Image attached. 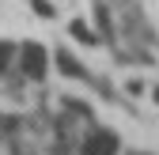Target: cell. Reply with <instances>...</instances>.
Masks as SVG:
<instances>
[{
    "label": "cell",
    "instance_id": "cell-1",
    "mask_svg": "<svg viewBox=\"0 0 159 155\" xmlns=\"http://www.w3.org/2000/svg\"><path fill=\"white\" fill-rule=\"evenodd\" d=\"M53 68V57L46 46H38V42H23V46H15V76L19 80H27V83H42L46 76Z\"/></svg>",
    "mask_w": 159,
    "mask_h": 155
},
{
    "label": "cell",
    "instance_id": "cell-3",
    "mask_svg": "<svg viewBox=\"0 0 159 155\" xmlns=\"http://www.w3.org/2000/svg\"><path fill=\"white\" fill-rule=\"evenodd\" d=\"M11 68H15V42H4V38H0V80H4Z\"/></svg>",
    "mask_w": 159,
    "mask_h": 155
},
{
    "label": "cell",
    "instance_id": "cell-5",
    "mask_svg": "<svg viewBox=\"0 0 159 155\" xmlns=\"http://www.w3.org/2000/svg\"><path fill=\"white\" fill-rule=\"evenodd\" d=\"M68 34L76 38V42H84V46H95V30L84 23V19H76V23H68Z\"/></svg>",
    "mask_w": 159,
    "mask_h": 155
},
{
    "label": "cell",
    "instance_id": "cell-2",
    "mask_svg": "<svg viewBox=\"0 0 159 155\" xmlns=\"http://www.w3.org/2000/svg\"><path fill=\"white\" fill-rule=\"evenodd\" d=\"M80 155H121V136H117L114 129H91L84 140H80V148H76Z\"/></svg>",
    "mask_w": 159,
    "mask_h": 155
},
{
    "label": "cell",
    "instance_id": "cell-4",
    "mask_svg": "<svg viewBox=\"0 0 159 155\" xmlns=\"http://www.w3.org/2000/svg\"><path fill=\"white\" fill-rule=\"evenodd\" d=\"M57 64H61V72H65V76H87V72H84V64L72 61V53H68V49H57Z\"/></svg>",
    "mask_w": 159,
    "mask_h": 155
}]
</instances>
